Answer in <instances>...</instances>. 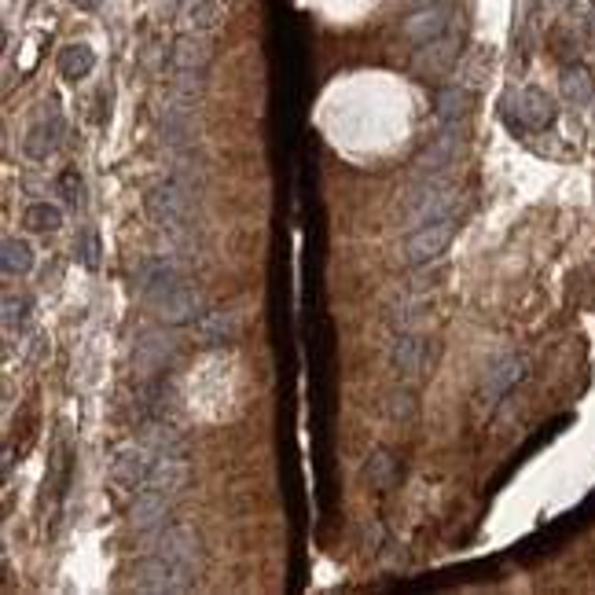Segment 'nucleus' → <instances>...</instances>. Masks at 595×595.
Returning a JSON list of instances; mask_svg holds the SVG:
<instances>
[{"label":"nucleus","instance_id":"nucleus-1","mask_svg":"<svg viewBox=\"0 0 595 595\" xmlns=\"http://www.w3.org/2000/svg\"><path fill=\"white\" fill-rule=\"evenodd\" d=\"M155 551L177 573V592H188L203 573V540L191 526H166L158 533Z\"/></svg>","mask_w":595,"mask_h":595},{"label":"nucleus","instance_id":"nucleus-2","mask_svg":"<svg viewBox=\"0 0 595 595\" xmlns=\"http://www.w3.org/2000/svg\"><path fill=\"white\" fill-rule=\"evenodd\" d=\"M195 191L184 188L180 180H162V184H151L144 195V214L151 217V225L162 228V232H184L191 225V214H195Z\"/></svg>","mask_w":595,"mask_h":595},{"label":"nucleus","instance_id":"nucleus-3","mask_svg":"<svg viewBox=\"0 0 595 595\" xmlns=\"http://www.w3.org/2000/svg\"><path fill=\"white\" fill-rule=\"evenodd\" d=\"M408 199H412V206L405 210V225L419 228V225H430V221H441V217L456 214L460 191L452 188L445 177H438V180H419V188L412 191Z\"/></svg>","mask_w":595,"mask_h":595},{"label":"nucleus","instance_id":"nucleus-4","mask_svg":"<svg viewBox=\"0 0 595 595\" xmlns=\"http://www.w3.org/2000/svg\"><path fill=\"white\" fill-rule=\"evenodd\" d=\"M151 309H155L158 320L169 327L195 324V320L206 313V298L203 291H199V283H191L188 276H184V280L173 283L166 294H158L155 302H151Z\"/></svg>","mask_w":595,"mask_h":595},{"label":"nucleus","instance_id":"nucleus-5","mask_svg":"<svg viewBox=\"0 0 595 595\" xmlns=\"http://www.w3.org/2000/svg\"><path fill=\"white\" fill-rule=\"evenodd\" d=\"M452 236H456V214L441 217V221H430V225L412 228V236L405 239V261L408 265H427V261H438L445 250H449Z\"/></svg>","mask_w":595,"mask_h":595},{"label":"nucleus","instance_id":"nucleus-6","mask_svg":"<svg viewBox=\"0 0 595 595\" xmlns=\"http://www.w3.org/2000/svg\"><path fill=\"white\" fill-rule=\"evenodd\" d=\"M449 23H452L449 4L430 0V4H416V8L401 19V34H405V41H412V45H427L434 37L449 34Z\"/></svg>","mask_w":595,"mask_h":595},{"label":"nucleus","instance_id":"nucleus-7","mask_svg":"<svg viewBox=\"0 0 595 595\" xmlns=\"http://www.w3.org/2000/svg\"><path fill=\"white\" fill-rule=\"evenodd\" d=\"M155 460L158 456L147 449L144 441H140V445H125L111 463V482L118 485V489H144Z\"/></svg>","mask_w":595,"mask_h":595},{"label":"nucleus","instance_id":"nucleus-8","mask_svg":"<svg viewBox=\"0 0 595 595\" xmlns=\"http://www.w3.org/2000/svg\"><path fill=\"white\" fill-rule=\"evenodd\" d=\"M456 151H460V136H456V125H445L423 155L416 158V177L419 180H438L449 173V166L456 162Z\"/></svg>","mask_w":595,"mask_h":595},{"label":"nucleus","instance_id":"nucleus-9","mask_svg":"<svg viewBox=\"0 0 595 595\" xmlns=\"http://www.w3.org/2000/svg\"><path fill=\"white\" fill-rule=\"evenodd\" d=\"M162 140L173 151H191L195 147V103L169 96L166 111H162Z\"/></svg>","mask_w":595,"mask_h":595},{"label":"nucleus","instance_id":"nucleus-10","mask_svg":"<svg viewBox=\"0 0 595 595\" xmlns=\"http://www.w3.org/2000/svg\"><path fill=\"white\" fill-rule=\"evenodd\" d=\"M191 335H195V342L206 349L228 346V342H236L239 338V313L236 309H210V313H203L195 324H191Z\"/></svg>","mask_w":595,"mask_h":595},{"label":"nucleus","instance_id":"nucleus-11","mask_svg":"<svg viewBox=\"0 0 595 595\" xmlns=\"http://www.w3.org/2000/svg\"><path fill=\"white\" fill-rule=\"evenodd\" d=\"M507 100H515L518 107H511V111H518V129H548L551 122H555V103H551L548 92L540 89H522V92H511Z\"/></svg>","mask_w":595,"mask_h":595},{"label":"nucleus","instance_id":"nucleus-12","mask_svg":"<svg viewBox=\"0 0 595 595\" xmlns=\"http://www.w3.org/2000/svg\"><path fill=\"white\" fill-rule=\"evenodd\" d=\"M456 59H460V37L452 34H441L434 37V41H427V45L416 48V70L423 74V78H430V74H445V70L456 67Z\"/></svg>","mask_w":595,"mask_h":595},{"label":"nucleus","instance_id":"nucleus-13","mask_svg":"<svg viewBox=\"0 0 595 595\" xmlns=\"http://www.w3.org/2000/svg\"><path fill=\"white\" fill-rule=\"evenodd\" d=\"M169 500L173 496L158 493V489H140V496L133 500V529L136 533H162L169 515Z\"/></svg>","mask_w":595,"mask_h":595},{"label":"nucleus","instance_id":"nucleus-14","mask_svg":"<svg viewBox=\"0 0 595 595\" xmlns=\"http://www.w3.org/2000/svg\"><path fill=\"white\" fill-rule=\"evenodd\" d=\"M133 592H177V573L162 555H147V559L136 562L133 581H129Z\"/></svg>","mask_w":595,"mask_h":595},{"label":"nucleus","instance_id":"nucleus-15","mask_svg":"<svg viewBox=\"0 0 595 595\" xmlns=\"http://www.w3.org/2000/svg\"><path fill=\"white\" fill-rule=\"evenodd\" d=\"M169 353H173L169 335H162V331H144L133 349V371L136 375H144V379L147 375H158V371L166 368Z\"/></svg>","mask_w":595,"mask_h":595},{"label":"nucleus","instance_id":"nucleus-16","mask_svg":"<svg viewBox=\"0 0 595 595\" xmlns=\"http://www.w3.org/2000/svg\"><path fill=\"white\" fill-rule=\"evenodd\" d=\"M225 15V0H188V4H180V23H184L188 34H210V30L225 23Z\"/></svg>","mask_w":595,"mask_h":595},{"label":"nucleus","instance_id":"nucleus-17","mask_svg":"<svg viewBox=\"0 0 595 595\" xmlns=\"http://www.w3.org/2000/svg\"><path fill=\"white\" fill-rule=\"evenodd\" d=\"M214 59V48L203 34H184L169 48V67L173 70H206Z\"/></svg>","mask_w":595,"mask_h":595},{"label":"nucleus","instance_id":"nucleus-18","mask_svg":"<svg viewBox=\"0 0 595 595\" xmlns=\"http://www.w3.org/2000/svg\"><path fill=\"white\" fill-rule=\"evenodd\" d=\"M522 375H526V360L522 357L496 360L493 368H489V375H485V382H482V401L485 405H496V401H500V397H504L515 382H522Z\"/></svg>","mask_w":595,"mask_h":595},{"label":"nucleus","instance_id":"nucleus-19","mask_svg":"<svg viewBox=\"0 0 595 595\" xmlns=\"http://www.w3.org/2000/svg\"><path fill=\"white\" fill-rule=\"evenodd\" d=\"M390 364L397 375L416 379L419 371H423V364H427V342H423L419 335H412V331H401L390 349Z\"/></svg>","mask_w":595,"mask_h":595},{"label":"nucleus","instance_id":"nucleus-20","mask_svg":"<svg viewBox=\"0 0 595 595\" xmlns=\"http://www.w3.org/2000/svg\"><path fill=\"white\" fill-rule=\"evenodd\" d=\"M184 485H188V463H184V456H158L151 474H147L144 489H158V493H166V496H177Z\"/></svg>","mask_w":595,"mask_h":595},{"label":"nucleus","instance_id":"nucleus-21","mask_svg":"<svg viewBox=\"0 0 595 595\" xmlns=\"http://www.w3.org/2000/svg\"><path fill=\"white\" fill-rule=\"evenodd\" d=\"M140 441H144L155 456H184V452H188V445H184V438H180V430L169 427V423H147Z\"/></svg>","mask_w":595,"mask_h":595},{"label":"nucleus","instance_id":"nucleus-22","mask_svg":"<svg viewBox=\"0 0 595 595\" xmlns=\"http://www.w3.org/2000/svg\"><path fill=\"white\" fill-rule=\"evenodd\" d=\"M562 96H566V103H573V107H588V103H592L595 81L592 74H588V67L573 63V67L562 70Z\"/></svg>","mask_w":595,"mask_h":595},{"label":"nucleus","instance_id":"nucleus-23","mask_svg":"<svg viewBox=\"0 0 595 595\" xmlns=\"http://www.w3.org/2000/svg\"><path fill=\"white\" fill-rule=\"evenodd\" d=\"M59 129H63V125H59V118H52V125H48V122L34 125V129L23 136V151L34 158V162H45V158L59 147Z\"/></svg>","mask_w":595,"mask_h":595},{"label":"nucleus","instance_id":"nucleus-24","mask_svg":"<svg viewBox=\"0 0 595 595\" xmlns=\"http://www.w3.org/2000/svg\"><path fill=\"white\" fill-rule=\"evenodd\" d=\"M471 111V89L467 85H449L438 92V118L445 125H460Z\"/></svg>","mask_w":595,"mask_h":595},{"label":"nucleus","instance_id":"nucleus-25","mask_svg":"<svg viewBox=\"0 0 595 595\" xmlns=\"http://www.w3.org/2000/svg\"><path fill=\"white\" fill-rule=\"evenodd\" d=\"M92 67H96V56H92L89 45H67L59 52V74L70 81H81L89 78Z\"/></svg>","mask_w":595,"mask_h":595},{"label":"nucleus","instance_id":"nucleus-26","mask_svg":"<svg viewBox=\"0 0 595 595\" xmlns=\"http://www.w3.org/2000/svg\"><path fill=\"white\" fill-rule=\"evenodd\" d=\"M0 265H4V272H8V276H26V272L34 269V250H30V243H26V239H19V236H8V239H4Z\"/></svg>","mask_w":595,"mask_h":595},{"label":"nucleus","instance_id":"nucleus-27","mask_svg":"<svg viewBox=\"0 0 595 595\" xmlns=\"http://www.w3.org/2000/svg\"><path fill=\"white\" fill-rule=\"evenodd\" d=\"M364 478L375 489H390L397 482V460H393L390 452H371L368 463H364Z\"/></svg>","mask_w":595,"mask_h":595},{"label":"nucleus","instance_id":"nucleus-28","mask_svg":"<svg viewBox=\"0 0 595 595\" xmlns=\"http://www.w3.org/2000/svg\"><path fill=\"white\" fill-rule=\"evenodd\" d=\"M203 89H206L203 70H173V78H169V96H177V100L195 103L203 96Z\"/></svg>","mask_w":595,"mask_h":595},{"label":"nucleus","instance_id":"nucleus-29","mask_svg":"<svg viewBox=\"0 0 595 595\" xmlns=\"http://www.w3.org/2000/svg\"><path fill=\"white\" fill-rule=\"evenodd\" d=\"M23 225L30 228V232H56V228L63 225V214H59L56 206L34 203V206H26Z\"/></svg>","mask_w":595,"mask_h":595},{"label":"nucleus","instance_id":"nucleus-30","mask_svg":"<svg viewBox=\"0 0 595 595\" xmlns=\"http://www.w3.org/2000/svg\"><path fill=\"white\" fill-rule=\"evenodd\" d=\"M485 70H489V56L485 52H471L467 59H460V85L478 89L485 81Z\"/></svg>","mask_w":595,"mask_h":595},{"label":"nucleus","instance_id":"nucleus-31","mask_svg":"<svg viewBox=\"0 0 595 595\" xmlns=\"http://www.w3.org/2000/svg\"><path fill=\"white\" fill-rule=\"evenodd\" d=\"M390 416L408 423V419L416 416V401H412V393H393L390 397Z\"/></svg>","mask_w":595,"mask_h":595},{"label":"nucleus","instance_id":"nucleus-32","mask_svg":"<svg viewBox=\"0 0 595 595\" xmlns=\"http://www.w3.org/2000/svg\"><path fill=\"white\" fill-rule=\"evenodd\" d=\"M23 309H26V298H15V294H8V298H4V324H8V327L23 324Z\"/></svg>","mask_w":595,"mask_h":595},{"label":"nucleus","instance_id":"nucleus-33","mask_svg":"<svg viewBox=\"0 0 595 595\" xmlns=\"http://www.w3.org/2000/svg\"><path fill=\"white\" fill-rule=\"evenodd\" d=\"M408 4H430V0H408Z\"/></svg>","mask_w":595,"mask_h":595}]
</instances>
